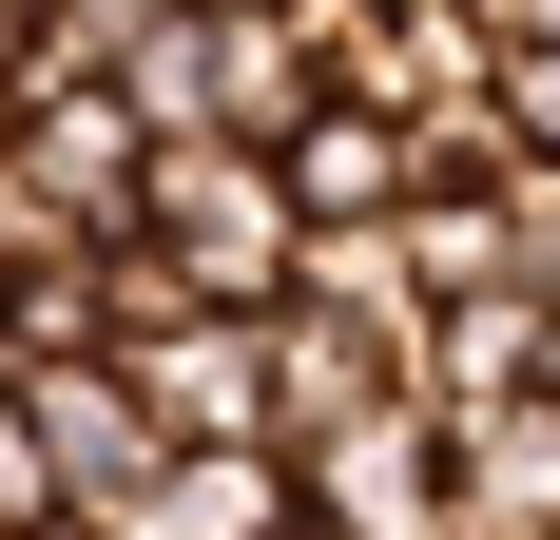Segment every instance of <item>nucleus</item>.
Wrapping results in <instances>:
<instances>
[{"mask_svg": "<svg viewBox=\"0 0 560 540\" xmlns=\"http://www.w3.org/2000/svg\"><path fill=\"white\" fill-rule=\"evenodd\" d=\"M136 232H155L213 309H290V270H310V193H290V155H252V136H155Z\"/></svg>", "mask_w": 560, "mask_h": 540, "instance_id": "f257e3e1", "label": "nucleus"}, {"mask_svg": "<svg viewBox=\"0 0 560 540\" xmlns=\"http://www.w3.org/2000/svg\"><path fill=\"white\" fill-rule=\"evenodd\" d=\"M290 463H310V540H464V444H445L425 386L329 425V444H290Z\"/></svg>", "mask_w": 560, "mask_h": 540, "instance_id": "f03ea898", "label": "nucleus"}, {"mask_svg": "<svg viewBox=\"0 0 560 540\" xmlns=\"http://www.w3.org/2000/svg\"><path fill=\"white\" fill-rule=\"evenodd\" d=\"M136 386H155V425H174V444H290L271 309H174V328H136Z\"/></svg>", "mask_w": 560, "mask_h": 540, "instance_id": "7ed1b4c3", "label": "nucleus"}, {"mask_svg": "<svg viewBox=\"0 0 560 540\" xmlns=\"http://www.w3.org/2000/svg\"><path fill=\"white\" fill-rule=\"evenodd\" d=\"M20 386H39V444H58V483H78V502H136V483L174 463L136 348H20Z\"/></svg>", "mask_w": 560, "mask_h": 540, "instance_id": "20e7f679", "label": "nucleus"}, {"mask_svg": "<svg viewBox=\"0 0 560 540\" xmlns=\"http://www.w3.org/2000/svg\"><path fill=\"white\" fill-rule=\"evenodd\" d=\"M116 540H310V463L290 444H174L136 502H97Z\"/></svg>", "mask_w": 560, "mask_h": 540, "instance_id": "39448f33", "label": "nucleus"}, {"mask_svg": "<svg viewBox=\"0 0 560 540\" xmlns=\"http://www.w3.org/2000/svg\"><path fill=\"white\" fill-rule=\"evenodd\" d=\"M522 386H560V290H445L425 309V406H522Z\"/></svg>", "mask_w": 560, "mask_h": 540, "instance_id": "423d86ee", "label": "nucleus"}, {"mask_svg": "<svg viewBox=\"0 0 560 540\" xmlns=\"http://www.w3.org/2000/svg\"><path fill=\"white\" fill-rule=\"evenodd\" d=\"M290 193H310V232H368V213H406V193H425V116H387V97H329L310 136H290Z\"/></svg>", "mask_w": 560, "mask_h": 540, "instance_id": "0eeeda50", "label": "nucleus"}, {"mask_svg": "<svg viewBox=\"0 0 560 540\" xmlns=\"http://www.w3.org/2000/svg\"><path fill=\"white\" fill-rule=\"evenodd\" d=\"M464 540H560V386H522V406H464Z\"/></svg>", "mask_w": 560, "mask_h": 540, "instance_id": "6e6552de", "label": "nucleus"}, {"mask_svg": "<svg viewBox=\"0 0 560 540\" xmlns=\"http://www.w3.org/2000/svg\"><path fill=\"white\" fill-rule=\"evenodd\" d=\"M271 367H290V444H329V425H368V406H406V348H387V328H348V309H310V290L271 309Z\"/></svg>", "mask_w": 560, "mask_h": 540, "instance_id": "1a4fd4ad", "label": "nucleus"}, {"mask_svg": "<svg viewBox=\"0 0 560 540\" xmlns=\"http://www.w3.org/2000/svg\"><path fill=\"white\" fill-rule=\"evenodd\" d=\"M155 20H174V0H39V78H136Z\"/></svg>", "mask_w": 560, "mask_h": 540, "instance_id": "9d476101", "label": "nucleus"}, {"mask_svg": "<svg viewBox=\"0 0 560 540\" xmlns=\"http://www.w3.org/2000/svg\"><path fill=\"white\" fill-rule=\"evenodd\" d=\"M58 502H78V483H58V444H39V386H20V348H0V540H20V521H58Z\"/></svg>", "mask_w": 560, "mask_h": 540, "instance_id": "9b49d317", "label": "nucleus"}, {"mask_svg": "<svg viewBox=\"0 0 560 540\" xmlns=\"http://www.w3.org/2000/svg\"><path fill=\"white\" fill-rule=\"evenodd\" d=\"M503 251L522 290H560V155H503Z\"/></svg>", "mask_w": 560, "mask_h": 540, "instance_id": "f8f14e48", "label": "nucleus"}, {"mask_svg": "<svg viewBox=\"0 0 560 540\" xmlns=\"http://www.w3.org/2000/svg\"><path fill=\"white\" fill-rule=\"evenodd\" d=\"M20 540H116V521H97V502H58V521H20Z\"/></svg>", "mask_w": 560, "mask_h": 540, "instance_id": "ddd939ff", "label": "nucleus"}, {"mask_svg": "<svg viewBox=\"0 0 560 540\" xmlns=\"http://www.w3.org/2000/svg\"><path fill=\"white\" fill-rule=\"evenodd\" d=\"M0 290H20V251H0Z\"/></svg>", "mask_w": 560, "mask_h": 540, "instance_id": "4468645a", "label": "nucleus"}]
</instances>
